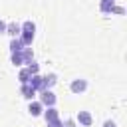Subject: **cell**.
I'll return each instance as SVG.
<instances>
[{"label": "cell", "instance_id": "obj_1", "mask_svg": "<svg viewBox=\"0 0 127 127\" xmlns=\"http://www.w3.org/2000/svg\"><path fill=\"white\" fill-rule=\"evenodd\" d=\"M34 36H36V24H34L32 20H26L24 24H20V40H22L26 46L32 44Z\"/></svg>", "mask_w": 127, "mask_h": 127}, {"label": "cell", "instance_id": "obj_2", "mask_svg": "<svg viewBox=\"0 0 127 127\" xmlns=\"http://www.w3.org/2000/svg\"><path fill=\"white\" fill-rule=\"evenodd\" d=\"M30 60H34V54H32V48H28V46H26L24 50L12 54V64H14V65H26Z\"/></svg>", "mask_w": 127, "mask_h": 127}, {"label": "cell", "instance_id": "obj_3", "mask_svg": "<svg viewBox=\"0 0 127 127\" xmlns=\"http://www.w3.org/2000/svg\"><path fill=\"white\" fill-rule=\"evenodd\" d=\"M56 93L52 91V89H44V91H40V103L44 105V107H52V105H56Z\"/></svg>", "mask_w": 127, "mask_h": 127}, {"label": "cell", "instance_id": "obj_4", "mask_svg": "<svg viewBox=\"0 0 127 127\" xmlns=\"http://www.w3.org/2000/svg\"><path fill=\"white\" fill-rule=\"evenodd\" d=\"M75 121H77L79 125H83V127H89V125L93 123V117H91V113H89V111H77Z\"/></svg>", "mask_w": 127, "mask_h": 127}, {"label": "cell", "instance_id": "obj_5", "mask_svg": "<svg viewBox=\"0 0 127 127\" xmlns=\"http://www.w3.org/2000/svg\"><path fill=\"white\" fill-rule=\"evenodd\" d=\"M69 89H71L73 93H83V91L87 89V81H85V79H81V77H77V79H73V81H71Z\"/></svg>", "mask_w": 127, "mask_h": 127}, {"label": "cell", "instance_id": "obj_6", "mask_svg": "<svg viewBox=\"0 0 127 127\" xmlns=\"http://www.w3.org/2000/svg\"><path fill=\"white\" fill-rule=\"evenodd\" d=\"M20 93H22V97H26V99H30V101H32V99L36 97V93H38V91H36L30 83H20Z\"/></svg>", "mask_w": 127, "mask_h": 127}, {"label": "cell", "instance_id": "obj_7", "mask_svg": "<svg viewBox=\"0 0 127 127\" xmlns=\"http://www.w3.org/2000/svg\"><path fill=\"white\" fill-rule=\"evenodd\" d=\"M28 111H30V115H34V117H38V115H42L44 113V105L40 103V101H30V105H28Z\"/></svg>", "mask_w": 127, "mask_h": 127}, {"label": "cell", "instance_id": "obj_8", "mask_svg": "<svg viewBox=\"0 0 127 127\" xmlns=\"http://www.w3.org/2000/svg\"><path fill=\"white\" fill-rule=\"evenodd\" d=\"M4 34H8L10 38H18V36H20V24H16V22L6 24V32H4Z\"/></svg>", "mask_w": 127, "mask_h": 127}, {"label": "cell", "instance_id": "obj_9", "mask_svg": "<svg viewBox=\"0 0 127 127\" xmlns=\"http://www.w3.org/2000/svg\"><path fill=\"white\" fill-rule=\"evenodd\" d=\"M56 85V73H50L46 77H42V91L44 89H52Z\"/></svg>", "mask_w": 127, "mask_h": 127}, {"label": "cell", "instance_id": "obj_10", "mask_svg": "<svg viewBox=\"0 0 127 127\" xmlns=\"http://www.w3.org/2000/svg\"><path fill=\"white\" fill-rule=\"evenodd\" d=\"M24 48H26V44L20 40V36L10 40V52H12V54H14V52H20V50H24Z\"/></svg>", "mask_w": 127, "mask_h": 127}, {"label": "cell", "instance_id": "obj_11", "mask_svg": "<svg viewBox=\"0 0 127 127\" xmlns=\"http://www.w3.org/2000/svg\"><path fill=\"white\" fill-rule=\"evenodd\" d=\"M36 91H42V75L40 73H32V77H30V81H28Z\"/></svg>", "mask_w": 127, "mask_h": 127}, {"label": "cell", "instance_id": "obj_12", "mask_svg": "<svg viewBox=\"0 0 127 127\" xmlns=\"http://www.w3.org/2000/svg\"><path fill=\"white\" fill-rule=\"evenodd\" d=\"M60 117V113H58V109L52 105V107H48V109H44V119L46 121H52V119H58Z\"/></svg>", "mask_w": 127, "mask_h": 127}, {"label": "cell", "instance_id": "obj_13", "mask_svg": "<svg viewBox=\"0 0 127 127\" xmlns=\"http://www.w3.org/2000/svg\"><path fill=\"white\" fill-rule=\"evenodd\" d=\"M30 77H32V71L24 65L22 69H20V73H18V79H20V83H28L30 81Z\"/></svg>", "mask_w": 127, "mask_h": 127}, {"label": "cell", "instance_id": "obj_14", "mask_svg": "<svg viewBox=\"0 0 127 127\" xmlns=\"http://www.w3.org/2000/svg\"><path fill=\"white\" fill-rule=\"evenodd\" d=\"M113 4H115V0H101V2H99V10H101L103 14H109Z\"/></svg>", "mask_w": 127, "mask_h": 127}, {"label": "cell", "instance_id": "obj_15", "mask_svg": "<svg viewBox=\"0 0 127 127\" xmlns=\"http://www.w3.org/2000/svg\"><path fill=\"white\" fill-rule=\"evenodd\" d=\"M26 67H28V69H30L32 73H38V69H40V65H38V64H36L34 60H30V62L26 64Z\"/></svg>", "mask_w": 127, "mask_h": 127}, {"label": "cell", "instance_id": "obj_16", "mask_svg": "<svg viewBox=\"0 0 127 127\" xmlns=\"http://www.w3.org/2000/svg\"><path fill=\"white\" fill-rule=\"evenodd\" d=\"M123 12H125V8H123V6H117V4H113L109 14H123Z\"/></svg>", "mask_w": 127, "mask_h": 127}, {"label": "cell", "instance_id": "obj_17", "mask_svg": "<svg viewBox=\"0 0 127 127\" xmlns=\"http://www.w3.org/2000/svg\"><path fill=\"white\" fill-rule=\"evenodd\" d=\"M48 123V127H62V119L58 117V119H52V121H46Z\"/></svg>", "mask_w": 127, "mask_h": 127}, {"label": "cell", "instance_id": "obj_18", "mask_svg": "<svg viewBox=\"0 0 127 127\" xmlns=\"http://www.w3.org/2000/svg\"><path fill=\"white\" fill-rule=\"evenodd\" d=\"M62 127H75V121L73 119H65V121H62Z\"/></svg>", "mask_w": 127, "mask_h": 127}, {"label": "cell", "instance_id": "obj_19", "mask_svg": "<svg viewBox=\"0 0 127 127\" xmlns=\"http://www.w3.org/2000/svg\"><path fill=\"white\" fill-rule=\"evenodd\" d=\"M4 32H6V22L0 18V34H4Z\"/></svg>", "mask_w": 127, "mask_h": 127}, {"label": "cell", "instance_id": "obj_20", "mask_svg": "<svg viewBox=\"0 0 127 127\" xmlns=\"http://www.w3.org/2000/svg\"><path fill=\"white\" fill-rule=\"evenodd\" d=\"M103 127H115V123H113V121H105V123H103Z\"/></svg>", "mask_w": 127, "mask_h": 127}]
</instances>
